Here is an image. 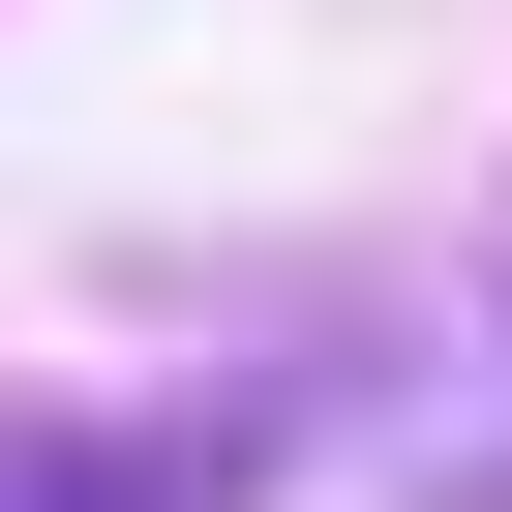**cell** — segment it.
I'll list each match as a JSON object with an SVG mask.
<instances>
[{
	"label": "cell",
	"mask_w": 512,
	"mask_h": 512,
	"mask_svg": "<svg viewBox=\"0 0 512 512\" xmlns=\"http://www.w3.org/2000/svg\"><path fill=\"white\" fill-rule=\"evenodd\" d=\"M272 422H0V512H241Z\"/></svg>",
	"instance_id": "6da1fadb"
},
{
	"label": "cell",
	"mask_w": 512,
	"mask_h": 512,
	"mask_svg": "<svg viewBox=\"0 0 512 512\" xmlns=\"http://www.w3.org/2000/svg\"><path fill=\"white\" fill-rule=\"evenodd\" d=\"M452 482H512V392H452Z\"/></svg>",
	"instance_id": "7a4b0ae2"
}]
</instances>
